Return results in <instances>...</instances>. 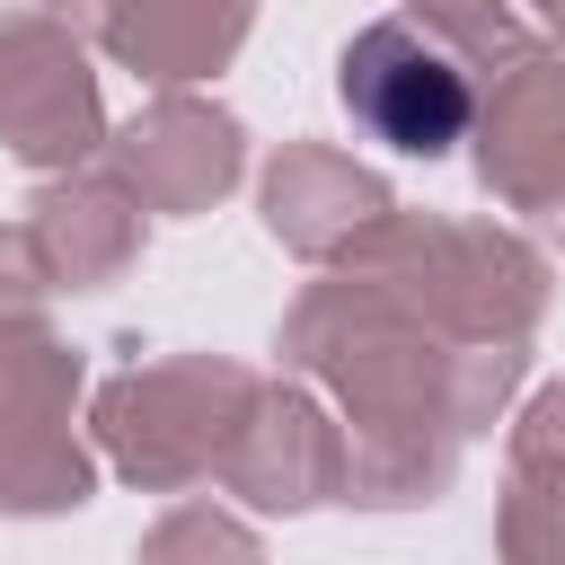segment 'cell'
I'll use <instances>...</instances> for the list:
<instances>
[{"label":"cell","instance_id":"cell-1","mask_svg":"<svg viewBox=\"0 0 565 565\" xmlns=\"http://www.w3.org/2000/svg\"><path fill=\"white\" fill-rule=\"evenodd\" d=\"M344 106L388 150H450L468 132V71L406 18H380L344 53Z\"/></svg>","mask_w":565,"mask_h":565}]
</instances>
